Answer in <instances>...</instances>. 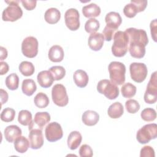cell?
<instances>
[{
  "instance_id": "cell-1",
  "label": "cell",
  "mask_w": 157,
  "mask_h": 157,
  "mask_svg": "<svg viewBox=\"0 0 157 157\" xmlns=\"http://www.w3.org/2000/svg\"><path fill=\"white\" fill-rule=\"evenodd\" d=\"M124 33L129 39L128 49L131 56L142 58L145 54V47L148 43V39L145 31L135 28H127Z\"/></svg>"
},
{
  "instance_id": "cell-2",
  "label": "cell",
  "mask_w": 157,
  "mask_h": 157,
  "mask_svg": "<svg viewBox=\"0 0 157 157\" xmlns=\"http://www.w3.org/2000/svg\"><path fill=\"white\" fill-rule=\"evenodd\" d=\"M129 39L127 34L121 31H118L113 35V43L112 46V54L117 57H122L126 55L128 49Z\"/></svg>"
},
{
  "instance_id": "cell-3",
  "label": "cell",
  "mask_w": 157,
  "mask_h": 157,
  "mask_svg": "<svg viewBox=\"0 0 157 157\" xmlns=\"http://www.w3.org/2000/svg\"><path fill=\"white\" fill-rule=\"evenodd\" d=\"M110 81L118 85H121L125 81L126 67L124 64L118 61H112L108 66Z\"/></svg>"
},
{
  "instance_id": "cell-4",
  "label": "cell",
  "mask_w": 157,
  "mask_h": 157,
  "mask_svg": "<svg viewBox=\"0 0 157 157\" xmlns=\"http://www.w3.org/2000/svg\"><path fill=\"white\" fill-rule=\"evenodd\" d=\"M20 1H5L9 6L3 10L2 19L6 21H15L23 15L21 8L19 6Z\"/></svg>"
},
{
  "instance_id": "cell-5",
  "label": "cell",
  "mask_w": 157,
  "mask_h": 157,
  "mask_svg": "<svg viewBox=\"0 0 157 157\" xmlns=\"http://www.w3.org/2000/svg\"><path fill=\"white\" fill-rule=\"evenodd\" d=\"M157 136V124L150 123L144 125L138 130L136 134V139L141 144L149 142Z\"/></svg>"
},
{
  "instance_id": "cell-6",
  "label": "cell",
  "mask_w": 157,
  "mask_h": 157,
  "mask_svg": "<svg viewBox=\"0 0 157 157\" xmlns=\"http://www.w3.org/2000/svg\"><path fill=\"white\" fill-rule=\"evenodd\" d=\"M97 90L110 100L116 99L119 95V89L117 85L107 79H103L98 82Z\"/></svg>"
},
{
  "instance_id": "cell-7",
  "label": "cell",
  "mask_w": 157,
  "mask_h": 157,
  "mask_svg": "<svg viewBox=\"0 0 157 157\" xmlns=\"http://www.w3.org/2000/svg\"><path fill=\"white\" fill-rule=\"evenodd\" d=\"M52 98L53 102L58 106L64 107L69 102L66 89L62 84H56L52 90Z\"/></svg>"
},
{
  "instance_id": "cell-8",
  "label": "cell",
  "mask_w": 157,
  "mask_h": 157,
  "mask_svg": "<svg viewBox=\"0 0 157 157\" xmlns=\"http://www.w3.org/2000/svg\"><path fill=\"white\" fill-rule=\"evenodd\" d=\"M38 41L33 36H28L23 39L21 43V52L27 58H34L38 53Z\"/></svg>"
},
{
  "instance_id": "cell-9",
  "label": "cell",
  "mask_w": 157,
  "mask_h": 157,
  "mask_svg": "<svg viewBox=\"0 0 157 157\" xmlns=\"http://www.w3.org/2000/svg\"><path fill=\"white\" fill-rule=\"evenodd\" d=\"M156 72H154L150 77L144 93V101L147 104H154L157 101V77Z\"/></svg>"
},
{
  "instance_id": "cell-10",
  "label": "cell",
  "mask_w": 157,
  "mask_h": 157,
  "mask_svg": "<svg viewBox=\"0 0 157 157\" xmlns=\"http://www.w3.org/2000/svg\"><path fill=\"white\" fill-rule=\"evenodd\" d=\"M131 78L137 83H141L147 76V67L144 63H132L129 66Z\"/></svg>"
},
{
  "instance_id": "cell-11",
  "label": "cell",
  "mask_w": 157,
  "mask_h": 157,
  "mask_svg": "<svg viewBox=\"0 0 157 157\" xmlns=\"http://www.w3.org/2000/svg\"><path fill=\"white\" fill-rule=\"evenodd\" d=\"M47 140L50 142H56L63 137V132L61 125L57 122H52L47 124L45 129Z\"/></svg>"
},
{
  "instance_id": "cell-12",
  "label": "cell",
  "mask_w": 157,
  "mask_h": 157,
  "mask_svg": "<svg viewBox=\"0 0 157 157\" xmlns=\"http://www.w3.org/2000/svg\"><path fill=\"white\" fill-rule=\"evenodd\" d=\"M80 15L76 9L71 8L64 13V21L66 26L71 31H76L80 27Z\"/></svg>"
},
{
  "instance_id": "cell-13",
  "label": "cell",
  "mask_w": 157,
  "mask_h": 157,
  "mask_svg": "<svg viewBox=\"0 0 157 157\" xmlns=\"http://www.w3.org/2000/svg\"><path fill=\"white\" fill-rule=\"evenodd\" d=\"M50 121V115L47 112H39L34 115V118L29 125V130L34 128L42 130L43 128Z\"/></svg>"
},
{
  "instance_id": "cell-14",
  "label": "cell",
  "mask_w": 157,
  "mask_h": 157,
  "mask_svg": "<svg viewBox=\"0 0 157 157\" xmlns=\"http://www.w3.org/2000/svg\"><path fill=\"white\" fill-rule=\"evenodd\" d=\"M28 137L29 145L32 149H39L44 145V137L41 129L34 128L30 130Z\"/></svg>"
},
{
  "instance_id": "cell-15",
  "label": "cell",
  "mask_w": 157,
  "mask_h": 157,
  "mask_svg": "<svg viewBox=\"0 0 157 157\" xmlns=\"http://www.w3.org/2000/svg\"><path fill=\"white\" fill-rule=\"evenodd\" d=\"M104 37L100 33H94L90 34L88 38V44L89 47L94 51H99L103 46Z\"/></svg>"
},
{
  "instance_id": "cell-16",
  "label": "cell",
  "mask_w": 157,
  "mask_h": 157,
  "mask_svg": "<svg viewBox=\"0 0 157 157\" xmlns=\"http://www.w3.org/2000/svg\"><path fill=\"white\" fill-rule=\"evenodd\" d=\"M106 26L114 30H117L122 22V18L119 13L110 12L106 14L105 17Z\"/></svg>"
},
{
  "instance_id": "cell-17",
  "label": "cell",
  "mask_w": 157,
  "mask_h": 157,
  "mask_svg": "<svg viewBox=\"0 0 157 157\" xmlns=\"http://www.w3.org/2000/svg\"><path fill=\"white\" fill-rule=\"evenodd\" d=\"M22 134L21 129L17 125H10L7 126L4 129V137L6 140L11 143L14 142Z\"/></svg>"
},
{
  "instance_id": "cell-18",
  "label": "cell",
  "mask_w": 157,
  "mask_h": 157,
  "mask_svg": "<svg viewBox=\"0 0 157 157\" xmlns=\"http://www.w3.org/2000/svg\"><path fill=\"white\" fill-rule=\"evenodd\" d=\"M37 80L42 88H49L54 82V78L49 71H42L39 72L37 76Z\"/></svg>"
},
{
  "instance_id": "cell-19",
  "label": "cell",
  "mask_w": 157,
  "mask_h": 157,
  "mask_svg": "<svg viewBox=\"0 0 157 157\" xmlns=\"http://www.w3.org/2000/svg\"><path fill=\"white\" fill-rule=\"evenodd\" d=\"M64 50L63 48L58 45H53L48 51V56L50 60L52 62H61L64 58Z\"/></svg>"
},
{
  "instance_id": "cell-20",
  "label": "cell",
  "mask_w": 157,
  "mask_h": 157,
  "mask_svg": "<svg viewBox=\"0 0 157 157\" xmlns=\"http://www.w3.org/2000/svg\"><path fill=\"white\" fill-rule=\"evenodd\" d=\"M73 78L75 85L80 88L85 87L89 80L87 73L82 69H78L75 71L73 75Z\"/></svg>"
},
{
  "instance_id": "cell-21",
  "label": "cell",
  "mask_w": 157,
  "mask_h": 157,
  "mask_svg": "<svg viewBox=\"0 0 157 157\" xmlns=\"http://www.w3.org/2000/svg\"><path fill=\"white\" fill-rule=\"evenodd\" d=\"M83 123L87 126H94L97 124L99 120V114L93 110H86L85 111L82 117Z\"/></svg>"
},
{
  "instance_id": "cell-22",
  "label": "cell",
  "mask_w": 157,
  "mask_h": 157,
  "mask_svg": "<svg viewBox=\"0 0 157 157\" xmlns=\"http://www.w3.org/2000/svg\"><path fill=\"white\" fill-rule=\"evenodd\" d=\"M82 140V136L78 131H72L67 137V146L71 150H75L80 145Z\"/></svg>"
},
{
  "instance_id": "cell-23",
  "label": "cell",
  "mask_w": 157,
  "mask_h": 157,
  "mask_svg": "<svg viewBox=\"0 0 157 157\" xmlns=\"http://www.w3.org/2000/svg\"><path fill=\"white\" fill-rule=\"evenodd\" d=\"M82 13L86 18H94L100 15L101 8L96 4L91 3L83 7Z\"/></svg>"
},
{
  "instance_id": "cell-24",
  "label": "cell",
  "mask_w": 157,
  "mask_h": 157,
  "mask_svg": "<svg viewBox=\"0 0 157 157\" xmlns=\"http://www.w3.org/2000/svg\"><path fill=\"white\" fill-rule=\"evenodd\" d=\"M61 13L60 11L55 7L48 9L44 14V18L45 21L49 24H55L60 20Z\"/></svg>"
},
{
  "instance_id": "cell-25",
  "label": "cell",
  "mask_w": 157,
  "mask_h": 157,
  "mask_svg": "<svg viewBox=\"0 0 157 157\" xmlns=\"http://www.w3.org/2000/svg\"><path fill=\"white\" fill-rule=\"evenodd\" d=\"M124 112L123 105L120 102H115L111 104L107 110L108 115L113 119L120 118Z\"/></svg>"
},
{
  "instance_id": "cell-26",
  "label": "cell",
  "mask_w": 157,
  "mask_h": 157,
  "mask_svg": "<svg viewBox=\"0 0 157 157\" xmlns=\"http://www.w3.org/2000/svg\"><path fill=\"white\" fill-rule=\"evenodd\" d=\"M21 90L25 94L30 96L36 91L37 86L33 79H25L22 82Z\"/></svg>"
},
{
  "instance_id": "cell-27",
  "label": "cell",
  "mask_w": 157,
  "mask_h": 157,
  "mask_svg": "<svg viewBox=\"0 0 157 157\" xmlns=\"http://www.w3.org/2000/svg\"><path fill=\"white\" fill-rule=\"evenodd\" d=\"M29 146V142L25 136H20L14 141L15 149L20 153H25Z\"/></svg>"
},
{
  "instance_id": "cell-28",
  "label": "cell",
  "mask_w": 157,
  "mask_h": 157,
  "mask_svg": "<svg viewBox=\"0 0 157 157\" xmlns=\"http://www.w3.org/2000/svg\"><path fill=\"white\" fill-rule=\"evenodd\" d=\"M18 68L21 74L26 77L32 75L35 71L33 64L31 62L27 61H22L20 64Z\"/></svg>"
},
{
  "instance_id": "cell-29",
  "label": "cell",
  "mask_w": 157,
  "mask_h": 157,
  "mask_svg": "<svg viewBox=\"0 0 157 157\" xmlns=\"http://www.w3.org/2000/svg\"><path fill=\"white\" fill-rule=\"evenodd\" d=\"M137 88L135 85L130 82H128L123 85L121 88L122 96L126 98H130L135 96Z\"/></svg>"
},
{
  "instance_id": "cell-30",
  "label": "cell",
  "mask_w": 157,
  "mask_h": 157,
  "mask_svg": "<svg viewBox=\"0 0 157 157\" xmlns=\"http://www.w3.org/2000/svg\"><path fill=\"white\" fill-rule=\"evenodd\" d=\"M34 102L36 107L40 109H43L48 106L50 101L47 95L40 92L36 95L34 99Z\"/></svg>"
},
{
  "instance_id": "cell-31",
  "label": "cell",
  "mask_w": 157,
  "mask_h": 157,
  "mask_svg": "<svg viewBox=\"0 0 157 157\" xmlns=\"http://www.w3.org/2000/svg\"><path fill=\"white\" fill-rule=\"evenodd\" d=\"M5 83L9 90H15L19 85V77L15 73H12L6 78Z\"/></svg>"
},
{
  "instance_id": "cell-32",
  "label": "cell",
  "mask_w": 157,
  "mask_h": 157,
  "mask_svg": "<svg viewBox=\"0 0 157 157\" xmlns=\"http://www.w3.org/2000/svg\"><path fill=\"white\" fill-rule=\"evenodd\" d=\"M18 122L23 126H29L32 122V114L27 110H21L18 113Z\"/></svg>"
},
{
  "instance_id": "cell-33",
  "label": "cell",
  "mask_w": 157,
  "mask_h": 157,
  "mask_svg": "<svg viewBox=\"0 0 157 157\" xmlns=\"http://www.w3.org/2000/svg\"><path fill=\"white\" fill-rule=\"evenodd\" d=\"M100 26L99 22L94 18H91L88 20L85 24V29L88 33H94L96 32Z\"/></svg>"
},
{
  "instance_id": "cell-34",
  "label": "cell",
  "mask_w": 157,
  "mask_h": 157,
  "mask_svg": "<svg viewBox=\"0 0 157 157\" xmlns=\"http://www.w3.org/2000/svg\"><path fill=\"white\" fill-rule=\"evenodd\" d=\"M52 74L55 80H61L66 75L65 69L61 66H54L48 70Z\"/></svg>"
},
{
  "instance_id": "cell-35",
  "label": "cell",
  "mask_w": 157,
  "mask_h": 157,
  "mask_svg": "<svg viewBox=\"0 0 157 157\" xmlns=\"http://www.w3.org/2000/svg\"><path fill=\"white\" fill-rule=\"evenodd\" d=\"M140 116L142 119L145 121H152L156 119V113L152 108H146L141 112Z\"/></svg>"
},
{
  "instance_id": "cell-36",
  "label": "cell",
  "mask_w": 157,
  "mask_h": 157,
  "mask_svg": "<svg viewBox=\"0 0 157 157\" xmlns=\"http://www.w3.org/2000/svg\"><path fill=\"white\" fill-rule=\"evenodd\" d=\"M15 116V110L10 107H6L3 109L1 113V119L5 122H10L14 120Z\"/></svg>"
},
{
  "instance_id": "cell-37",
  "label": "cell",
  "mask_w": 157,
  "mask_h": 157,
  "mask_svg": "<svg viewBox=\"0 0 157 157\" xmlns=\"http://www.w3.org/2000/svg\"><path fill=\"white\" fill-rule=\"evenodd\" d=\"M138 12L137 6L132 2L127 4L123 8V13L124 15L128 18L134 17Z\"/></svg>"
},
{
  "instance_id": "cell-38",
  "label": "cell",
  "mask_w": 157,
  "mask_h": 157,
  "mask_svg": "<svg viewBox=\"0 0 157 157\" xmlns=\"http://www.w3.org/2000/svg\"><path fill=\"white\" fill-rule=\"evenodd\" d=\"M125 107L128 112L135 113L140 109V104L135 99H129L125 102Z\"/></svg>"
},
{
  "instance_id": "cell-39",
  "label": "cell",
  "mask_w": 157,
  "mask_h": 157,
  "mask_svg": "<svg viewBox=\"0 0 157 157\" xmlns=\"http://www.w3.org/2000/svg\"><path fill=\"white\" fill-rule=\"evenodd\" d=\"M79 155L81 157H91L93 156V150L90 145L83 144L79 149Z\"/></svg>"
},
{
  "instance_id": "cell-40",
  "label": "cell",
  "mask_w": 157,
  "mask_h": 157,
  "mask_svg": "<svg viewBox=\"0 0 157 157\" xmlns=\"http://www.w3.org/2000/svg\"><path fill=\"white\" fill-rule=\"evenodd\" d=\"M140 157H155V151L153 148L149 145L144 146L140 150Z\"/></svg>"
},
{
  "instance_id": "cell-41",
  "label": "cell",
  "mask_w": 157,
  "mask_h": 157,
  "mask_svg": "<svg viewBox=\"0 0 157 157\" xmlns=\"http://www.w3.org/2000/svg\"><path fill=\"white\" fill-rule=\"evenodd\" d=\"M115 30L105 26L102 31V34L104 36V40H105L106 41H110L113 38V36L115 34Z\"/></svg>"
},
{
  "instance_id": "cell-42",
  "label": "cell",
  "mask_w": 157,
  "mask_h": 157,
  "mask_svg": "<svg viewBox=\"0 0 157 157\" xmlns=\"http://www.w3.org/2000/svg\"><path fill=\"white\" fill-rule=\"evenodd\" d=\"M131 2L137 6L139 12L144 11L147 6V1L146 0H131Z\"/></svg>"
},
{
  "instance_id": "cell-43",
  "label": "cell",
  "mask_w": 157,
  "mask_h": 157,
  "mask_svg": "<svg viewBox=\"0 0 157 157\" xmlns=\"http://www.w3.org/2000/svg\"><path fill=\"white\" fill-rule=\"evenodd\" d=\"M20 1L22 3V5L23 6V7L28 10H32L36 6V3H37L36 1H34V0L33 1H32V0H29V1L22 0V1Z\"/></svg>"
},
{
  "instance_id": "cell-44",
  "label": "cell",
  "mask_w": 157,
  "mask_h": 157,
  "mask_svg": "<svg viewBox=\"0 0 157 157\" xmlns=\"http://www.w3.org/2000/svg\"><path fill=\"white\" fill-rule=\"evenodd\" d=\"M150 27L151 30V37L154 41L156 42V19H155L151 21Z\"/></svg>"
},
{
  "instance_id": "cell-45",
  "label": "cell",
  "mask_w": 157,
  "mask_h": 157,
  "mask_svg": "<svg viewBox=\"0 0 157 157\" xmlns=\"http://www.w3.org/2000/svg\"><path fill=\"white\" fill-rule=\"evenodd\" d=\"M0 66H1V72H0L1 75H4L9 71V67L6 62L1 61Z\"/></svg>"
},
{
  "instance_id": "cell-46",
  "label": "cell",
  "mask_w": 157,
  "mask_h": 157,
  "mask_svg": "<svg viewBox=\"0 0 157 157\" xmlns=\"http://www.w3.org/2000/svg\"><path fill=\"white\" fill-rule=\"evenodd\" d=\"M8 100V94L6 91L3 89H1V104L6 103Z\"/></svg>"
},
{
  "instance_id": "cell-47",
  "label": "cell",
  "mask_w": 157,
  "mask_h": 157,
  "mask_svg": "<svg viewBox=\"0 0 157 157\" xmlns=\"http://www.w3.org/2000/svg\"><path fill=\"white\" fill-rule=\"evenodd\" d=\"M1 48V61H2V60H4V59H6L7 56V51L6 50V48L3 47H0Z\"/></svg>"
}]
</instances>
